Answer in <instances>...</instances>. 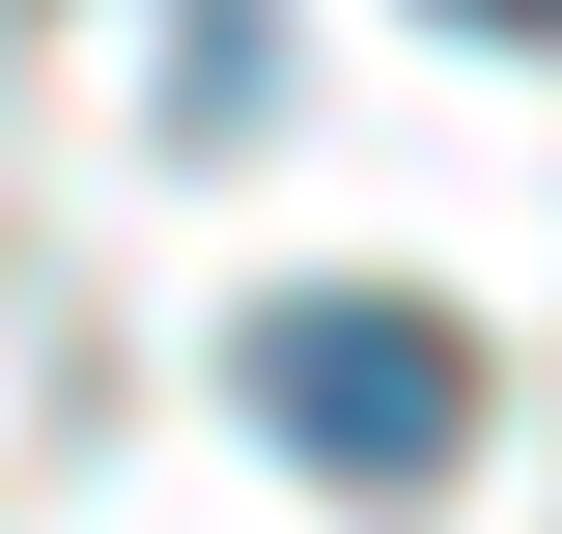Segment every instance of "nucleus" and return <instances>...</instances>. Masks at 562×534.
I'll return each instance as SVG.
<instances>
[{
    "instance_id": "1",
    "label": "nucleus",
    "mask_w": 562,
    "mask_h": 534,
    "mask_svg": "<svg viewBox=\"0 0 562 534\" xmlns=\"http://www.w3.org/2000/svg\"><path fill=\"white\" fill-rule=\"evenodd\" d=\"M254 422L310 478H450V422H479V337L394 310V281H310V310H254Z\"/></svg>"
},
{
    "instance_id": "2",
    "label": "nucleus",
    "mask_w": 562,
    "mask_h": 534,
    "mask_svg": "<svg viewBox=\"0 0 562 534\" xmlns=\"http://www.w3.org/2000/svg\"><path fill=\"white\" fill-rule=\"evenodd\" d=\"M450 29H562V0H450Z\"/></svg>"
}]
</instances>
